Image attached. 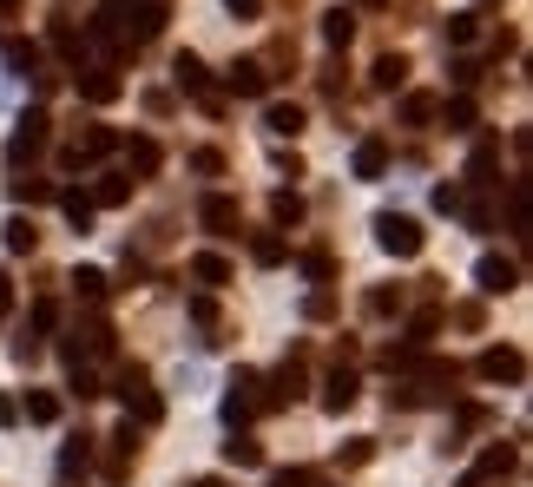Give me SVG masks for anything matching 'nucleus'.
I'll return each instance as SVG.
<instances>
[{
    "label": "nucleus",
    "instance_id": "19",
    "mask_svg": "<svg viewBox=\"0 0 533 487\" xmlns=\"http://www.w3.org/2000/svg\"><path fill=\"white\" fill-rule=\"evenodd\" d=\"M191 277H198L204 290H224V283H231V257H218V251H198V257H191Z\"/></svg>",
    "mask_w": 533,
    "mask_h": 487
},
{
    "label": "nucleus",
    "instance_id": "35",
    "mask_svg": "<svg viewBox=\"0 0 533 487\" xmlns=\"http://www.w3.org/2000/svg\"><path fill=\"white\" fill-rule=\"evenodd\" d=\"M303 316H310V323H330V316H336V290H330V283H316L310 297H303Z\"/></svg>",
    "mask_w": 533,
    "mask_h": 487
},
{
    "label": "nucleus",
    "instance_id": "6",
    "mask_svg": "<svg viewBox=\"0 0 533 487\" xmlns=\"http://www.w3.org/2000/svg\"><path fill=\"white\" fill-rule=\"evenodd\" d=\"M47 139H53V119H47L40 106H33L27 119H20V132L7 139V165H14V172H20V165H33V158L47 152Z\"/></svg>",
    "mask_w": 533,
    "mask_h": 487
},
{
    "label": "nucleus",
    "instance_id": "49",
    "mask_svg": "<svg viewBox=\"0 0 533 487\" xmlns=\"http://www.w3.org/2000/svg\"><path fill=\"white\" fill-rule=\"evenodd\" d=\"M224 7H231L237 20H257V14H264V0H224Z\"/></svg>",
    "mask_w": 533,
    "mask_h": 487
},
{
    "label": "nucleus",
    "instance_id": "41",
    "mask_svg": "<svg viewBox=\"0 0 533 487\" xmlns=\"http://www.w3.org/2000/svg\"><path fill=\"white\" fill-rule=\"evenodd\" d=\"M7 66H14V73H33V66H40V47H33V40H7Z\"/></svg>",
    "mask_w": 533,
    "mask_h": 487
},
{
    "label": "nucleus",
    "instance_id": "23",
    "mask_svg": "<svg viewBox=\"0 0 533 487\" xmlns=\"http://www.w3.org/2000/svg\"><path fill=\"white\" fill-rule=\"evenodd\" d=\"M0 237H7V251H14V257H33V244H40V231H33V218H20V211H14V218H7V224H0Z\"/></svg>",
    "mask_w": 533,
    "mask_h": 487
},
{
    "label": "nucleus",
    "instance_id": "22",
    "mask_svg": "<svg viewBox=\"0 0 533 487\" xmlns=\"http://www.w3.org/2000/svg\"><path fill=\"white\" fill-rule=\"evenodd\" d=\"M435 119H448V132H474V126H481V112H474V99H468V93L441 99V112H435Z\"/></svg>",
    "mask_w": 533,
    "mask_h": 487
},
{
    "label": "nucleus",
    "instance_id": "29",
    "mask_svg": "<svg viewBox=\"0 0 533 487\" xmlns=\"http://www.w3.org/2000/svg\"><path fill=\"white\" fill-rule=\"evenodd\" d=\"M132 185H139V178H126V172H106V178L93 185V205H126V198H132Z\"/></svg>",
    "mask_w": 533,
    "mask_h": 487
},
{
    "label": "nucleus",
    "instance_id": "33",
    "mask_svg": "<svg viewBox=\"0 0 533 487\" xmlns=\"http://www.w3.org/2000/svg\"><path fill=\"white\" fill-rule=\"evenodd\" d=\"M448 40H455V47H474V40H481V14H474V7L448 14Z\"/></svg>",
    "mask_w": 533,
    "mask_h": 487
},
{
    "label": "nucleus",
    "instance_id": "46",
    "mask_svg": "<svg viewBox=\"0 0 533 487\" xmlns=\"http://www.w3.org/2000/svg\"><path fill=\"white\" fill-rule=\"evenodd\" d=\"M435 211H448V218H455V211H461V185H435Z\"/></svg>",
    "mask_w": 533,
    "mask_h": 487
},
{
    "label": "nucleus",
    "instance_id": "50",
    "mask_svg": "<svg viewBox=\"0 0 533 487\" xmlns=\"http://www.w3.org/2000/svg\"><path fill=\"white\" fill-rule=\"evenodd\" d=\"M7 310H14V277L0 270V323H7Z\"/></svg>",
    "mask_w": 533,
    "mask_h": 487
},
{
    "label": "nucleus",
    "instance_id": "48",
    "mask_svg": "<svg viewBox=\"0 0 533 487\" xmlns=\"http://www.w3.org/2000/svg\"><path fill=\"white\" fill-rule=\"evenodd\" d=\"M270 487H310V474H303V468H283V474H270Z\"/></svg>",
    "mask_w": 533,
    "mask_h": 487
},
{
    "label": "nucleus",
    "instance_id": "40",
    "mask_svg": "<svg viewBox=\"0 0 533 487\" xmlns=\"http://www.w3.org/2000/svg\"><path fill=\"white\" fill-rule=\"evenodd\" d=\"M270 218H277V224H303V198H297V191H277V198H270Z\"/></svg>",
    "mask_w": 533,
    "mask_h": 487
},
{
    "label": "nucleus",
    "instance_id": "24",
    "mask_svg": "<svg viewBox=\"0 0 533 487\" xmlns=\"http://www.w3.org/2000/svg\"><path fill=\"white\" fill-rule=\"evenodd\" d=\"M53 198H60V211H66V224H73V231H93V198H86V191H53Z\"/></svg>",
    "mask_w": 533,
    "mask_h": 487
},
{
    "label": "nucleus",
    "instance_id": "20",
    "mask_svg": "<svg viewBox=\"0 0 533 487\" xmlns=\"http://www.w3.org/2000/svg\"><path fill=\"white\" fill-rule=\"evenodd\" d=\"M7 191H14V205H53V185H47V178H33V172H14V178H7Z\"/></svg>",
    "mask_w": 533,
    "mask_h": 487
},
{
    "label": "nucleus",
    "instance_id": "9",
    "mask_svg": "<svg viewBox=\"0 0 533 487\" xmlns=\"http://www.w3.org/2000/svg\"><path fill=\"white\" fill-rule=\"evenodd\" d=\"M514 468H520V448H487L481 468L461 474V487H507V481H514Z\"/></svg>",
    "mask_w": 533,
    "mask_h": 487
},
{
    "label": "nucleus",
    "instance_id": "16",
    "mask_svg": "<svg viewBox=\"0 0 533 487\" xmlns=\"http://www.w3.org/2000/svg\"><path fill=\"white\" fill-rule=\"evenodd\" d=\"M224 79H231L237 99H264V93H270V66H264V60H237Z\"/></svg>",
    "mask_w": 533,
    "mask_h": 487
},
{
    "label": "nucleus",
    "instance_id": "32",
    "mask_svg": "<svg viewBox=\"0 0 533 487\" xmlns=\"http://www.w3.org/2000/svg\"><path fill=\"white\" fill-rule=\"evenodd\" d=\"M73 290H79V297H86V303H106L112 277H106V270H93V264H86V270H73Z\"/></svg>",
    "mask_w": 533,
    "mask_h": 487
},
{
    "label": "nucleus",
    "instance_id": "31",
    "mask_svg": "<svg viewBox=\"0 0 533 487\" xmlns=\"http://www.w3.org/2000/svg\"><path fill=\"white\" fill-rule=\"evenodd\" d=\"M191 323H198V330H204V343H224V316H218V303H211V297H191Z\"/></svg>",
    "mask_w": 533,
    "mask_h": 487
},
{
    "label": "nucleus",
    "instance_id": "7",
    "mask_svg": "<svg viewBox=\"0 0 533 487\" xmlns=\"http://www.w3.org/2000/svg\"><path fill=\"white\" fill-rule=\"evenodd\" d=\"M93 356H112V323L106 316H79L73 343H66V362H93Z\"/></svg>",
    "mask_w": 533,
    "mask_h": 487
},
{
    "label": "nucleus",
    "instance_id": "13",
    "mask_svg": "<svg viewBox=\"0 0 533 487\" xmlns=\"http://www.w3.org/2000/svg\"><path fill=\"white\" fill-rule=\"evenodd\" d=\"M356 395H362L356 369H349V362H336V369H330V382H323V409H330V415H343V409H356Z\"/></svg>",
    "mask_w": 533,
    "mask_h": 487
},
{
    "label": "nucleus",
    "instance_id": "34",
    "mask_svg": "<svg viewBox=\"0 0 533 487\" xmlns=\"http://www.w3.org/2000/svg\"><path fill=\"white\" fill-rule=\"evenodd\" d=\"M376 86H382V93L408 86V60H402V53H382V60H376Z\"/></svg>",
    "mask_w": 533,
    "mask_h": 487
},
{
    "label": "nucleus",
    "instance_id": "25",
    "mask_svg": "<svg viewBox=\"0 0 533 487\" xmlns=\"http://www.w3.org/2000/svg\"><path fill=\"white\" fill-rule=\"evenodd\" d=\"M20 415H27V422H40V428H47V422H60V395H53V389H27Z\"/></svg>",
    "mask_w": 533,
    "mask_h": 487
},
{
    "label": "nucleus",
    "instance_id": "28",
    "mask_svg": "<svg viewBox=\"0 0 533 487\" xmlns=\"http://www.w3.org/2000/svg\"><path fill=\"white\" fill-rule=\"evenodd\" d=\"M494 165H501V145L481 139V145H474V158H468V178H474V185H494Z\"/></svg>",
    "mask_w": 533,
    "mask_h": 487
},
{
    "label": "nucleus",
    "instance_id": "15",
    "mask_svg": "<svg viewBox=\"0 0 533 487\" xmlns=\"http://www.w3.org/2000/svg\"><path fill=\"white\" fill-rule=\"evenodd\" d=\"M93 474V435H73L60 448V487H73V481H86Z\"/></svg>",
    "mask_w": 533,
    "mask_h": 487
},
{
    "label": "nucleus",
    "instance_id": "44",
    "mask_svg": "<svg viewBox=\"0 0 533 487\" xmlns=\"http://www.w3.org/2000/svg\"><path fill=\"white\" fill-rule=\"evenodd\" d=\"M191 172H204V178H218V172H224V152H211V145H204V152H191Z\"/></svg>",
    "mask_w": 533,
    "mask_h": 487
},
{
    "label": "nucleus",
    "instance_id": "51",
    "mask_svg": "<svg viewBox=\"0 0 533 487\" xmlns=\"http://www.w3.org/2000/svg\"><path fill=\"white\" fill-rule=\"evenodd\" d=\"M20 422V402H14V395H0V428H14Z\"/></svg>",
    "mask_w": 533,
    "mask_h": 487
},
{
    "label": "nucleus",
    "instance_id": "47",
    "mask_svg": "<svg viewBox=\"0 0 533 487\" xmlns=\"http://www.w3.org/2000/svg\"><path fill=\"white\" fill-rule=\"evenodd\" d=\"M53 323H60V303H33V323H27V330H53Z\"/></svg>",
    "mask_w": 533,
    "mask_h": 487
},
{
    "label": "nucleus",
    "instance_id": "27",
    "mask_svg": "<svg viewBox=\"0 0 533 487\" xmlns=\"http://www.w3.org/2000/svg\"><path fill=\"white\" fill-rule=\"evenodd\" d=\"M382 172H389V145H382V139H362L356 145V178H382Z\"/></svg>",
    "mask_w": 533,
    "mask_h": 487
},
{
    "label": "nucleus",
    "instance_id": "12",
    "mask_svg": "<svg viewBox=\"0 0 533 487\" xmlns=\"http://www.w3.org/2000/svg\"><path fill=\"white\" fill-rule=\"evenodd\" d=\"M474 369H481L487 382H507V389H514V382H527V356H520V349H507V343L481 349V362H474Z\"/></svg>",
    "mask_w": 533,
    "mask_h": 487
},
{
    "label": "nucleus",
    "instance_id": "39",
    "mask_svg": "<svg viewBox=\"0 0 533 487\" xmlns=\"http://www.w3.org/2000/svg\"><path fill=\"white\" fill-rule=\"evenodd\" d=\"M251 257H257V264H264V270H277V264H283V237H277V231L251 237Z\"/></svg>",
    "mask_w": 533,
    "mask_h": 487
},
{
    "label": "nucleus",
    "instance_id": "53",
    "mask_svg": "<svg viewBox=\"0 0 533 487\" xmlns=\"http://www.w3.org/2000/svg\"><path fill=\"white\" fill-rule=\"evenodd\" d=\"M369 7H376V0H369Z\"/></svg>",
    "mask_w": 533,
    "mask_h": 487
},
{
    "label": "nucleus",
    "instance_id": "38",
    "mask_svg": "<svg viewBox=\"0 0 533 487\" xmlns=\"http://www.w3.org/2000/svg\"><path fill=\"white\" fill-rule=\"evenodd\" d=\"M402 290H369V297H362V310H369V316H402Z\"/></svg>",
    "mask_w": 533,
    "mask_h": 487
},
{
    "label": "nucleus",
    "instance_id": "14",
    "mask_svg": "<svg viewBox=\"0 0 533 487\" xmlns=\"http://www.w3.org/2000/svg\"><path fill=\"white\" fill-rule=\"evenodd\" d=\"M198 224L211 237H237V198H224V191H211V198H204L198 205Z\"/></svg>",
    "mask_w": 533,
    "mask_h": 487
},
{
    "label": "nucleus",
    "instance_id": "45",
    "mask_svg": "<svg viewBox=\"0 0 533 487\" xmlns=\"http://www.w3.org/2000/svg\"><path fill=\"white\" fill-rule=\"evenodd\" d=\"M448 316H455L461 330H481V323H487V310H481V303H455V310H448Z\"/></svg>",
    "mask_w": 533,
    "mask_h": 487
},
{
    "label": "nucleus",
    "instance_id": "36",
    "mask_svg": "<svg viewBox=\"0 0 533 487\" xmlns=\"http://www.w3.org/2000/svg\"><path fill=\"white\" fill-rule=\"evenodd\" d=\"M369 461H376V441L369 435H356L349 448H336V468H369Z\"/></svg>",
    "mask_w": 533,
    "mask_h": 487
},
{
    "label": "nucleus",
    "instance_id": "43",
    "mask_svg": "<svg viewBox=\"0 0 533 487\" xmlns=\"http://www.w3.org/2000/svg\"><path fill=\"white\" fill-rule=\"evenodd\" d=\"M303 270H310L316 283H330V277H336V257H330V251H310V257H303Z\"/></svg>",
    "mask_w": 533,
    "mask_h": 487
},
{
    "label": "nucleus",
    "instance_id": "52",
    "mask_svg": "<svg viewBox=\"0 0 533 487\" xmlns=\"http://www.w3.org/2000/svg\"><path fill=\"white\" fill-rule=\"evenodd\" d=\"M191 487H231V481H224V474H204V481H191Z\"/></svg>",
    "mask_w": 533,
    "mask_h": 487
},
{
    "label": "nucleus",
    "instance_id": "2",
    "mask_svg": "<svg viewBox=\"0 0 533 487\" xmlns=\"http://www.w3.org/2000/svg\"><path fill=\"white\" fill-rule=\"evenodd\" d=\"M264 409H270L264 376H257V369H237V376H231V395H224V422H231V428H244L251 415H264Z\"/></svg>",
    "mask_w": 533,
    "mask_h": 487
},
{
    "label": "nucleus",
    "instance_id": "11",
    "mask_svg": "<svg viewBox=\"0 0 533 487\" xmlns=\"http://www.w3.org/2000/svg\"><path fill=\"white\" fill-rule=\"evenodd\" d=\"M132 468H139V428H132V422H119V428H112V461H106V481H112V487H126V481H132Z\"/></svg>",
    "mask_w": 533,
    "mask_h": 487
},
{
    "label": "nucleus",
    "instance_id": "8",
    "mask_svg": "<svg viewBox=\"0 0 533 487\" xmlns=\"http://www.w3.org/2000/svg\"><path fill=\"white\" fill-rule=\"evenodd\" d=\"M119 158H126V178H158L165 145H158L152 132H132V139H119Z\"/></svg>",
    "mask_w": 533,
    "mask_h": 487
},
{
    "label": "nucleus",
    "instance_id": "10",
    "mask_svg": "<svg viewBox=\"0 0 533 487\" xmlns=\"http://www.w3.org/2000/svg\"><path fill=\"white\" fill-rule=\"evenodd\" d=\"M474 283H481V297H507V290H520V264L501 251H487L481 264H474Z\"/></svg>",
    "mask_w": 533,
    "mask_h": 487
},
{
    "label": "nucleus",
    "instance_id": "37",
    "mask_svg": "<svg viewBox=\"0 0 533 487\" xmlns=\"http://www.w3.org/2000/svg\"><path fill=\"white\" fill-rule=\"evenodd\" d=\"M66 369H73V395H79V402L106 395V389H99V369H93V362H66Z\"/></svg>",
    "mask_w": 533,
    "mask_h": 487
},
{
    "label": "nucleus",
    "instance_id": "18",
    "mask_svg": "<svg viewBox=\"0 0 533 487\" xmlns=\"http://www.w3.org/2000/svg\"><path fill=\"white\" fill-rule=\"evenodd\" d=\"M172 79H178V93H191V99L211 93V79H204V60H198V53H178V60H172Z\"/></svg>",
    "mask_w": 533,
    "mask_h": 487
},
{
    "label": "nucleus",
    "instance_id": "1",
    "mask_svg": "<svg viewBox=\"0 0 533 487\" xmlns=\"http://www.w3.org/2000/svg\"><path fill=\"white\" fill-rule=\"evenodd\" d=\"M112 395H126V422H139V428L165 422V402H158L152 376H145V362H126V369H119V382H112Z\"/></svg>",
    "mask_w": 533,
    "mask_h": 487
},
{
    "label": "nucleus",
    "instance_id": "5",
    "mask_svg": "<svg viewBox=\"0 0 533 487\" xmlns=\"http://www.w3.org/2000/svg\"><path fill=\"white\" fill-rule=\"evenodd\" d=\"M106 152H119V132H112V126H79L73 145L60 152V165H66V172H86V165H99Z\"/></svg>",
    "mask_w": 533,
    "mask_h": 487
},
{
    "label": "nucleus",
    "instance_id": "17",
    "mask_svg": "<svg viewBox=\"0 0 533 487\" xmlns=\"http://www.w3.org/2000/svg\"><path fill=\"white\" fill-rule=\"evenodd\" d=\"M264 132H270V139H297V132H303V106L270 99V106H264Z\"/></svg>",
    "mask_w": 533,
    "mask_h": 487
},
{
    "label": "nucleus",
    "instance_id": "21",
    "mask_svg": "<svg viewBox=\"0 0 533 487\" xmlns=\"http://www.w3.org/2000/svg\"><path fill=\"white\" fill-rule=\"evenodd\" d=\"M224 461H231V468H264V441H251L244 428H231V441H224Z\"/></svg>",
    "mask_w": 533,
    "mask_h": 487
},
{
    "label": "nucleus",
    "instance_id": "42",
    "mask_svg": "<svg viewBox=\"0 0 533 487\" xmlns=\"http://www.w3.org/2000/svg\"><path fill=\"white\" fill-rule=\"evenodd\" d=\"M435 330H441V310H422V316H415V323H408V343H435Z\"/></svg>",
    "mask_w": 533,
    "mask_h": 487
},
{
    "label": "nucleus",
    "instance_id": "3",
    "mask_svg": "<svg viewBox=\"0 0 533 487\" xmlns=\"http://www.w3.org/2000/svg\"><path fill=\"white\" fill-rule=\"evenodd\" d=\"M73 93L86 99V106H112V99L126 93V79H119L112 60H86V66H73Z\"/></svg>",
    "mask_w": 533,
    "mask_h": 487
},
{
    "label": "nucleus",
    "instance_id": "30",
    "mask_svg": "<svg viewBox=\"0 0 533 487\" xmlns=\"http://www.w3.org/2000/svg\"><path fill=\"white\" fill-rule=\"evenodd\" d=\"M323 40H330V47H349V40H356V14H349V7H330V14H323Z\"/></svg>",
    "mask_w": 533,
    "mask_h": 487
},
{
    "label": "nucleus",
    "instance_id": "26",
    "mask_svg": "<svg viewBox=\"0 0 533 487\" xmlns=\"http://www.w3.org/2000/svg\"><path fill=\"white\" fill-rule=\"evenodd\" d=\"M435 112H441V99H435V93H408V99H402V126L422 132V126H435Z\"/></svg>",
    "mask_w": 533,
    "mask_h": 487
},
{
    "label": "nucleus",
    "instance_id": "4",
    "mask_svg": "<svg viewBox=\"0 0 533 487\" xmlns=\"http://www.w3.org/2000/svg\"><path fill=\"white\" fill-rule=\"evenodd\" d=\"M376 244H382L389 257H422L428 231L408 218V211H382V218H376Z\"/></svg>",
    "mask_w": 533,
    "mask_h": 487
}]
</instances>
